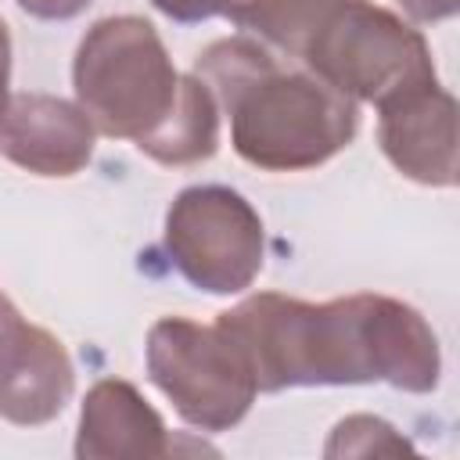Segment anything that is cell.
Masks as SVG:
<instances>
[{"label": "cell", "instance_id": "cell-5", "mask_svg": "<svg viewBox=\"0 0 460 460\" xmlns=\"http://www.w3.org/2000/svg\"><path fill=\"white\" fill-rule=\"evenodd\" d=\"M147 377L201 431H230L252 410L259 385L219 323L162 316L147 331Z\"/></svg>", "mask_w": 460, "mask_h": 460}, {"label": "cell", "instance_id": "cell-4", "mask_svg": "<svg viewBox=\"0 0 460 460\" xmlns=\"http://www.w3.org/2000/svg\"><path fill=\"white\" fill-rule=\"evenodd\" d=\"M302 61L327 86L367 104L438 79L428 40L374 0H338L309 36Z\"/></svg>", "mask_w": 460, "mask_h": 460}, {"label": "cell", "instance_id": "cell-18", "mask_svg": "<svg viewBox=\"0 0 460 460\" xmlns=\"http://www.w3.org/2000/svg\"><path fill=\"white\" fill-rule=\"evenodd\" d=\"M0 54H11V36H7V25L0 18Z\"/></svg>", "mask_w": 460, "mask_h": 460}, {"label": "cell", "instance_id": "cell-15", "mask_svg": "<svg viewBox=\"0 0 460 460\" xmlns=\"http://www.w3.org/2000/svg\"><path fill=\"white\" fill-rule=\"evenodd\" d=\"M90 0H18L22 11H29L32 18H43V22H65V18H75Z\"/></svg>", "mask_w": 460, "mask_h": 460}, {"label": "cell", "instance_id": "cell-9", "mask_svg": "<svg viewBox=\"0 0 460 460\" xmlns=\"http://www.w3.org/2000/svg\"><path fill=\"white\" fill-rule=\"evenodd\" d=\"M93 122L54 93H14L0 115V155L36 176H75L93 155Z\"/></svg>", "mask_w": 460, "mask_h": 460}, {"label": "cell", "instance_id": "cell-7", "mask_svg": "<svg viewBox=\"0 0 460 460\" xmlns=\"http://www.w3.org/2000/svg\"><path fill=\"white\" fill-rule=\"evenodd\" d=\"M75 370L65 345L29 323L0 291V417L22 428L54 420L72 399Z\"/></svg>", "mask_w": 460, "mask_h": 460}, {"label": "cell", "instance_id": "cell-12", "mask_svg": "<svg viewBox=\"0 0 460 460\" xmlns=\"http://www.w3.org/2000/svg\"><path fill=\"white\" fill-rule=\"evenodd\" d=\"M338 0H226L223 14L259 43L302 58L309 36L323 25Z\"/></svg>", "mask_w": 460, "mask_h": 460}, {"label": "cell", "instance_id": "cell-3", "mask_svg": "<svg viewBox=\"0 0 460 460\" xmlns=\"http://www.w3.org/2000/svg\"><path fill=\"white\" fill-rule=\"evenodd\" d=\"M183 79L140 14H111L86 29L72 61L75 104L97 133L144 147L176 111Z\"/></svg>", "mask_w": 460, "mask_h": 460}, {"label": "cell", "instance_id": "cell-8", "mask_svg": "<svg viewBox=\"0 0 460 460\" xmlns=\"http://www.w3.org/2000/svg\"><path fill=\"white\" fill-rule=\"evenodd\" d=\"M377 144L385 158L424 187L456 183V101L438 79L377 104Z\"/></svg>", "mask_w": 460, "mask_h": 460}, {"label": "cell", "instance_id": "cell-10", "mask_svg": "<svg viewBox=\"0 0 460 460\" xmlns=\"http://www.w3.org/2000/svg\"><path fill=\"white\" fill-rule=\"evenodd\" d=\"M169 453V431L158 410L122 377H101L79 410V460H155Z\"/></svg>", "mask_w": 460, "mask_h": 460}, {"label": "cell", "instance_id": "cell-14", "mask_svg": "<svg viewBox=\"0 0 460 460\" xmlns=\"http://www.w3.org/2000/svg\"><path fill=\"white\" fill-rule=\"evenodd\" d=\"M165 18L180 22V25H190V22H205L212 14H223V4L226 0H151Z\"/></svg>", "mask_w": 460, "mask_h": 460}, {"label": "cell", "instance_id": "cell-6", "mask_svg": "<svg viewBox=\"0 0 460 460\" xmlns=\"http://www.w3.org/2000/svg\"><path fill=\"white\" fill-rule=\"evenodd\" d=\"M165 255L187 284L208 295L244 291L266 259L262 219L244 194L223 183H198L165 212Z\"/></svg>", "mask_w": 460, "mask_h": 460}, {"label": "cell", "instance_id": "cell-2", "mask_svg": "<svg viewBox=\"0 0 460 460\" xmlns=\"http://www.w3.org/2000/svg\"><path fill=\"white\" fill-rule=\"evenodd\" d=\"M194 75L230 119L234 151L266 172H302L334 158L359 129L356 101L309 68L280 65L252 36L205 47Z\"/></svg>", "mask_w": 460, "mask_h": 460}, {"label": "cell", "instance_id": "cell-11", "mask_svg": "<svg viewBox=\"0 0 460 460\" xmlns=\"http://www.w3.org/2000/svg\"><path fill=\"white\" fill-rule=\"evenodd\" d=\"M216 147H219V104L198 75H187L176 111L140 151L162 165H194L212 158Z\"/></svg>", "mask_w": 460, "mask_h": 460}, {"label": "cell", "instance_id": "cell-16", "mask_svg": "<svg viewBox=\"0 0 460 460\" xmlns=\"http://www.w3.org/2000/svg\"><path fill=\"white\" fill-rule=\"evenodd\" d=\"M417 22H442L460 11V0H395Z\"/></svg>", "mask_w": 460, "mask_h": 460}, {"label": "cell", "instance_id": "cell-13", "mask_svg": "<svg viewBox=\"0 0 460 460\" xmlns=\"http://www.w3.org/2000/svg\"><path fill=\"white\" fill-rule=\"evenodd\" d=\"M327 456H370V453H413V446L381 417L352 413L334 424Z\"/></svg>", "mask_w": 460, "mask_h": 460}, {"label": "cell", "instance_id": "cell-17", "mask_svg": "<svg viewBox=\"0 0 460 460\" xmlns=\"http://www.w3.org/2000/svg\"><path fill=\"white\" fill-rule=\"evenodd\" d=\"M7 83H11V54H0V115H4L7 101H11V93H7Z\"/></svg>", "mask_w": 460, "mask_h": 460}, {"label": "cell", "instance_id": "cell-1", "mask_svg": "<svg viewBox=\"0 0 460 460\" xmlns=\"http://www.w3.org/2000/svg\"><path fill=\"white\" fill-rule=\"evenodd\" d=\"M241 349L259 392L305 385L388 381L402 392H431L442 352L431 323L388 295H345L302 302L259 291L216 320Z\"/></svg>", "mask_w": 460, "mask_h": 460}]
</instances>
